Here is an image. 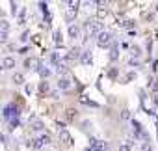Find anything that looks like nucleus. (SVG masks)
Instances as JSON below:
<instances>
[{"mask_svg":"<svg viewBox=\"0 0 158 151\" xmlns=\"http://www.w3.org/2000/svg\"><path fill=\"white\" fill-rule=\"evenodd\" d=\"M2 116H4V119L19 118V116H20V108L15 105V103H9V105H6V106L2 108Z\"/></svg>","mask_w":158,"mask_h":151,"instance_id":"nucleus-1","label":"nucleus"},{"mask_svg":"<svg viewBox=\"0 0 158 151\" xmlns=\"http://www.w3.org/2000/svg\"><path fill=\"white\" fill-rule=\"evenodd\" d=\"M112 39H114V34L110 32H102L100 36L97 37V45L100 47V49H112Z\"/></svg>","mask_w":158,"mask_h":151,"instance_id":"nucleus-2","label":"nucleus"},{"mask_svg":"<svg viewBox=\"0 0 158 151\" xmlns=\"http://www.w3.org/2000/svg\"><path fill=\"white\" fill-rule=\"evenodd\" d=\"M87 34H91V36H100V34L102 32H104V30H102V28H104V26H102V23H100V21H87Z\"/></svg>","mask_w":158,"mask_h":151,"instance_id":"nucleus-3","label":"nucleus"},{"mask_svg":"<svg viewBox=\"0 0 158 151\" xmlns=\"http://www.w3.org/2000/svg\"><path fill=\"white\" fill-rule=\"evenodd\" d=\"M67 4V21H71L74 19V15H76V11H78V8L82 6V2H78V0H71V2H65Z\"/></svg>","mask_w":158,"mask_h":151,"instance_id":"nucleus-4","label":"nucleus"},{"mask_svg":"<svg viewBox=\"0 0 158 151\" xmlns=\"http://www.w3.org/2000/svg\"><path fill=\"white\" fill-rule=\"evenodd\" d=\"M80 64L82 65H91L93 64V54L89 51H84V52H82V56H80Z\"/></svg>","mask_w":158,"mask_h":151,"instance_id":"nucleus-5","label":"nucleus"},{"mask_svg":"<svg viewBox=\"0 0 158 151\" xmlns=\"http://www.w3.org/2000/svg\"><path fill=\"white\" fill-rule=\"evenodd\" d=\"M15 67V58H11V56H6L2 60V69H13Z\"/></svg>","mask_w":158,"mask_h":151,"instance_id":"nucleus-6","label":"nucleus"},{"mask_svg":"<svg viewBox=\"0 0 158 151\" xmlns=\"http://www.w3.org/2000/svg\"><path fill=\"white\" fill-rule=\"evenodd\" d=\"M82 105H87V106H93V108H99V103H95V101H91L89 97H86V95H80V99H78Z\"/></svg>","mask_w":158,"mask_h":151,"instance_id":"nucleus-7","label":"nucleus"},{"mask_svg":"<svg viewBox=\"0 0 158 151\" xmlns=\"http://www.w3.org/2000/svg\"><path fill=\"white\" fill-rule=\"evenodd\" d=\"M24 67H26V69H39V64H37V60L36 58H30V60H26L24 62Z\"/></svg>","mask_w":158,"mask_h":151,"instance_id":"nucleus-8","label":"nucleus"},{"mask_svg":"<svg viewBox=\"0 0 158 151\" xmlns=\"http://www.w3.org/2000/svg\"><path fill=\"white\" fill-rule=\"evenodd\" d=\"M78 36H80V28H78L76 24H71V26H69V37H71V39H76Z\"/></svg>","mask_w":158,"mask_h":151,"instance_id":"nucleus-9","label":"nucleus"},{"mask_svg":"<svg viewBox=\"0 0 158 151\" xmlns=\"http://www.w3.org/2000/svg\"><path fill=\"white\" fill-rule=\"evenodd\" d=\"M58 88H60V90H69V88H71V80H67L63 77L58 78Z\"/></svg>","mask_w":158,"mask_h":151,"instance_id":"nucleus-10","label":"nucleus"},{"mask_svg":"<svg viewBox=\"0 0 158 151\" xmlns=\"http://www.w3.org/2000/svg\"><path fill=\"white\" fill-rule=\"evenodd\" d=\"M60 140L63 142V144H67V146H69V144H73V140H71V134L67 133V131H61V133H60Z\"/></svg>","mask_w":158,"mask_h":151,"instance_id":"nucleus-11","label":"nucleus"},{"mask_svg":"<svg viewBox=\"0 0 158 151\" xmlns=\"http://www.w3.org/2000/svg\"><path fill=\"white\" fill-rule=\"evenodd\" d=\"M39 92L43 93V95L49 93V92H50V84H49L47 80H41V82H39Z\"/></svg>","mask_w":158,"mask_h":151,"instance_id":"nucleus-12","label":"nucleus"},{"mask_svg":"<svg viewBox=\"0 0 158 151\" xmlns=\"http://www.w3.org/2000/svg\"><path fill=\"white\" fill-rule=\"evenodd\" d=\"M97 15H99V19H104V15H106L104 2H97Z\"/></svg>","mask_w":158,"mask_h":151,"instance_id":"nucleus-13","label":"nucleus"},{"mask_svg":"<svg viewBox=\"0 0 158 151\" xmlns=\"http://www.w3.org/2000/svg\"><path fill=\"white\" fill-rule=\"evenodd\" d=\"M37 73L41 75V78H49V77H50V69H49L47 65H41L39 69H37Z\"/></svg>","mask_w":158,"mask_h":151,"instance_id":"nucleus-14","label":"nucleus"},{"mask_svg":"<svg viewBox=\"0 0 158 151\" xmlns=\"http://www.w3.org/2000/svg\"><path fill=\"white\" fill-rule=\"evenodd\" d=\"M117 58H119V49H117V45L114 43L112 49H110V60L114 62V60H117Z\"/></svg>","mask_w":158,"mask_h":151,"instance_id":"nucleus-15","label":"nucleus"},{"mask_svg":"<svg viewBox=\"0 0 158 151\" xmlns=\"http://www.w3.org/2000/svg\"><path fill=\"white\" fill-rule=\"evenodd\" d=\"M32 146L36 147V149H41V147H45L47 144H45V142H43V138H41V136H39V138H33V142H32Z\"/></svg>","mask_w":158,"mask_h":151,"instance_id":"nucleus-16","label":"nucleus"},{"mask_svg":"<svg viewBox=\"0 0 158 151\" xmlns=\"http://www.w3.org/2000/svg\"><path fill=\"white\" fill-rule=\"evenodd\" d=\"M130 54H132V56H134V60H138L140 58V54H141V49H140V47H130Z\"/></svg>","mask_w":158,"mask_h":151,"instance_id":"nucleus-17","label":"nucleus"},{"mask_svg":"<svg viewBox=\"0 0 158 151\" xmlns=\"http://www.w3.org/2000/svg\"><path fill=\"white\" fill-rule=\"evenodd\" d=\"M61 41H63V36H61L60 30H56V32H54V43H56V45H61Z\"/></svg>","mask_w":158,"mask_h":151,"instance_id":"nucleus-18","label":"nucleus"},{"mask_svg":"<svg viewBox=\"0 0 158 151\" xmlns=\"http://www.w3.org/2000/svg\"><path fill=\"white\" fill-rule=\"evenodd\" d=\"M32 129H33V131H43V129H45V123H43V121H33V123H32Z\"/></svg>","mask_w":158,"mask_h":151,"instance_id":"nucleus-19","label":"nucleus"},{"mask_svg":"<svg viewBox=\"0 0 158 151\" xmlns=\"http://www.w3.org/2000/svg\"><path fill=\"white\" fill-rule=\"evenodd\" d=\"M13 82H15V84H23V82H24L23 73H15V75H13Z\"/></svg>","mask_w":158,"mask_h":151,"instance_id":"nucleus-20","label":"nucleus"},{"mask_svg":"<svg viewBox=\"0 0 158 151\" xmlns=\"http://www.w3.org/2000/svg\"><path fill=\"white\" fill-rule=\"evenodd\" d=\"M8 30H9V23L6 19H2L0 21V32H8Z\"/></svg>","mask_w":158,"mask_h":151,"instance_id":"nucleus-21","label":"nucleus"},{"mask_svg":"<svg viewBox=\"0 0 158 151\" xmlns=\"http://www.w3.org/2000/svg\"><path fill=\"white\" fill-rule=\"evenodd\" d=\"M56 71H58V75H65L67 71H69V67L63 65V64H60V65H56Z\"/></svg>","mask_w":158,"mask_h":151,"instance_id":"nucleus-22","label":"nucleus"},{"mask_svg":"<svg viewBox=\"0 0 158 151\" xmlns=\"http://www.w3.org/2000/svg\"><path fill=\"white\" fill-rule=\"evenodd\" d=\"M19 125H20V119L19 118H11L9 119V129H17Z\"/></svg>","mask_w":158,"mask_h":151,"instance_id":"nucleus-23","label":"nucleus"},{"mask_svg":"<svg viewBox=\"0 0 158 151\" xmlns=\"http://www.w3.org/2000/svg\"><path fill=\"white\" fill-rule=\"evenodd\" d=\"M39 10L43 13H49V2H39Z\"/></svg>","mask_w":158,"mask_h":151,"instance_id":"nucleus-24","label":"nucleus"},{"mask_svg":"<svg viewBox=\"0 0 158 151\" xmlns=\"http://www.w3.org/2000/svg\"><path fill=\"white\" fill-rule=\"evenodd\" d=\"M121 119H123V121L130 119V112H128V110H123V112H121Z\"/></svg>","mask_w":158,"mask_h":151,"instance_id":"nucleus-25","label":"nucleus"},{"mask_svg":"<svg viewBox=\"0 0 158 151\" xmlns=\"http://www.w3.org/2000/svg\"><path fill=\"white\" fill-rule=\"evenodd\" d=\"M119 151H132V147H130V144H121Z\"/></svg>","mask_w":158,"mask_h":151,"instance_id":"nucleus-26","label":"nucleus"},{"mask_svg":"<svg viewBox=\"0 0 158 151\" xmlns=\"http://www.w3.org/2000/svg\"><path fill=\"white\" fill-rule=\"evenodd\" d=\"M24 17H26V11L23 10V11H20V13H19V23H20V24H24V21H26Z\"/></svg>","mask_w":158,"mask_h":151,"instance_id":"nucleus-27","label":"nucleus"},{"mask_svg":"<svg viewBox=\"0 0 158 151\" xmlns=\"http://www.w3.org/2000/svg\"><path fill=\"white\" fill-rule=\"evenodd\" d=\"M8 41V32H0V43H6Z\"/></svg>","mask_w":158,"mask_h":151,"instance_id":"nucleus-28","label":"nucleus"},{"mask_svg":"<svg viewBox=\"0 0 158 151\" xmlns=\"http://www.w3.org/2000/svg\"><path fill=\"white\" fill-rule=\"evenodd\" d=\"M128 65H130V67H140V62L132 58V60H130V62H128Z\"/></svg>","mask_w":158,"mask_h":151,"instance_id":"nucleus-29","label":"nucleus"},{"mask_svg":"<svg viewBox=\"0 0 158 151\" xmlns=\"http://www.w3.org/2000/svg\"><path fill=\"white\" fill-rule=\"evenodd\" d=\"M108 77H110V78H115V77H117V69H110Z\"/></svg>","mask_w":158,"mask_h":151,"instance_id":"nucleus-30","label":"nucleus"},{"mask_svg":"<svg viewBox=\"0 0 158 151\" xmlns=\"http://www.w3.org/2000/svg\"><path fill=\"white\" fill-rule=\"evenodd\" d=\"M45 23H47V24L52 23V15H50V13H45Z\"/></svg>","mask_w":158,"mask_h":151,"instance_id":"nucleus-31","label":"nucleus"},{"mask_svg":"<svg viewBox=\"0 0 158 151\" xmlns=\"http://www.w3.org/2000/svg\"><path fill=\"white\" fill-rule=\"evenodd\" d=\"M132 78H136V73H128V75H127V78H125V82L132 80Z\"/></svg>","mask_w":158,"mask_h":151,"instance_id":"nucleus-32","label":"nucleus"},{"mask_svg":"<svg viewBox=\"0 0 158 151\" xmlns=\"http://www.w3.org/2000/svg\"><path fill=\"white\" fill-rule=\"evenodd\" d=\"M56 127H58V129H61V131H63V127H65V123H63V121H56Z\"/></svg>","mask_w":158,"mask_h":151,"instance_id":"nucleus-33","label":"nucleus"},{"mask_svg":"<svg viewBox=\"0 0 158 151\" xmlns=\"http://www.w3.org/2000/svg\"><path fill=\"white\" fill-rule=\"evenodd\" d=\"M19 52H20V54H26V52H28V47H20Z\"/></svg>","mask_w":158,"mask_h":151,"instance_id":"nucleus-34","label":"nucleus"},{"mask_svg":"<svg viewBox=\"0 0 158 151\" xmlns=\"http://www.w3.org/2000/svg\"><path fill=\"white\" fill-rule=\"evenodd\" d=\"M127 34H128V36H130V37H134V36H136V30H128Z\"/></svg>","mask_w":158,"mask_h":151,"instance_id":"nucleus-35","label":"nucleus"},{"mask_svg":"<svg viewBox=\"0 0 158 151\" xmlns=\"http://www.w3.org/2000/svg\"><path fill=\"white\" fill-rule=\"evenodd\" d=\"M153 101H154V105L158 106V93H154V97H153Z\"/></svg>","mask_w":158,"mask_h":151,"instance_id":"nucleus-36","label":"nucleus"},{"mask_svg":"<svg viewBox=\"0 0 158 151\" xmlns=\"http://www.w3.org/2000/svg\"><path fill=\"white\" fill-rule=\"evenodd\" d=\"M145 151H153V149H151V147H149V149H145Z\"/></svg>","mask_w":158,"mask_h":151,"instance_id":"nucleus-37","label":"nucleus"}]
</instances>
